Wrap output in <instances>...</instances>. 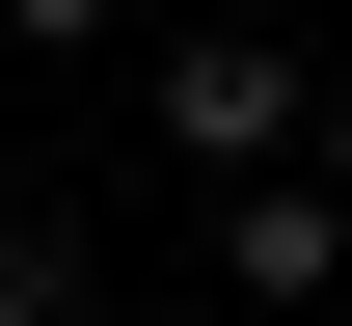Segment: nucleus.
<instances>
[{
  "mask_svg": "<svg viewBox=\"0 0 352 326\" xmlns=\"http://www.w3.org/2000/svg\"><path fill=\"white\" fill-rule=\"evenodd\" d=\"M135 82H163V136L217 163V190H271V163L325 136V54H271V28H163V54H135Z\"/></svg>",
  "mask_w": 352,
  "mask_h": 326,
  "instance_id": "nucleus-1",
  "label": "nucleus"
},
{
  "mask_svg": "<svg viewBox=\"0 0 352 326\" xmlns=\"http://www.w3.org/2000/svg\"><path fill=\"white\" fill-rule=\"evenodd\" d=\"M217 299H352V218H325L298 163H271V190H217Z\"/></svg>",
  "mask_w": 352,
  "mask_h": 326,
  "instance_id": "nucleus-2",
  "label": "nucleus"
},
{
  "mask_svg": "<svg viewBox=\"0 0 352 326\" xmlns=\"http://www.w3.org/2000/svg\"><path fill=\"white\" fill-rule=\"evenodd\" d=\"M0 326H82V245H0Z\"/></svg>",
  "mask_w": 352,
  "mask_h": 326,
  "instance_id": "nucleus-3",
  "label": "nucleus"
},
{
  "mask_svg": "<svg viewBox=\"0 0 352 326\" xmlns=\"http://www.w3.org/2000/svg\"><path fill=\"white\" fill-rule=\"evenodd\" d=\"M298 190H325V218H352V82H325V136H298Z\"/></svg>",
  "mask_w": 352,
  "mask_h": 326,
  "instance_id": "nucleus-4",
  "label": "nucleus"
}]
</instances>
